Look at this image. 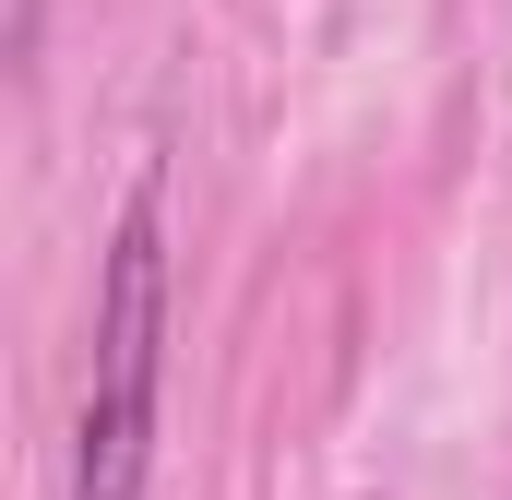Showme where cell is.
<instances>
[{
  "instance_id": "cell-1",
  "label": "cell",
  "mask_w": 512,
  "mask_h": 500,
  "mask_svg": "<svg viewBox=\"0 0 512 500\" xmlns=\"http://www.w3.org/2000/svg\"><path fill=\"white\" fill-rule=\"evenodd\" d=\"M155 429H167V203L143 179L108 227V262H96V370H84L60 500H143Z\"/></svg>"
}]
</instances>
